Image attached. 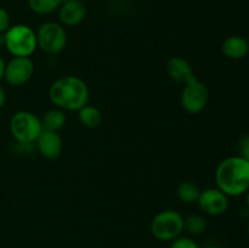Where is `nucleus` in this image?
<instances>
[{
  "mask_svg": "<svg viewBox=\"0 0 249 248\" xmlns=\"http://www.w3.org/2000/svg\"><path fill=\"white\" fill-rule=\"evenodd\" d=\"M49 97L55 107L62 111H79L88 105L90 91L88 84L77 75H62L49 89Z\"/></svg>",
  "mask_w": 249,
  "mask_h": 248,
  "instance_id": "f257e3e1",
  "label": "nucleus"
},
{
  "mask_svg": "<svg viewBox=\"0 0 249 248\" xmlns=\"http://www.w3.org/2000/svg\"><path fill=\"white\" fill-rule=\"evenodd\" d=\"M215 184L229 197L246 195L249 190V160L238 155L226 157L216 167Z\"/></svg>",
  "mask_w": 249,
  "mask_h": 248,
  "instance_id": "f03ea898",
  "label": "nucleus"
},
{
  "mask_svg": "<svg viewBox=\"0 0 249 248\" xmlns=\"http://www.w3.org/2000/svg\"><path fill=\"white\" fill-rule=\"evenodd\" d=\"M5 48L12 57H31L38 49L36 32L28 24H14L5 32Z\"/></svg>",
  "mask_w": 249,
  "mask_h": 248,
  "instance_id": "7ed1b4c3",
  "label": "nucleus"
},
{
  "mask_svg": "<svg viewBox=\"0 0 249 248\" xmlns=\"http://www.w3.org/2000/svg\"><path fill=\"white\" fill-rule=\"evenodd\" d=\"M10 133L15 142L33 145L43 131L41 121L31 111H18L10 119Z\"/></svg>",
  "mask_w": 249,
  "mask_h": 248,
  "instance_id": "20e7f679",
  "label": "nucleus"
},
{
  "mask_svg": "<svg viewBox=\"0 0 249 248\" xmlns=\"http://www.w3.org/2000/svg\"><path fill=\"white\" fill-rule=\"evenodd\" d=\"M184 216L175 209H164L153 216L151 233L158 241H173L181 236L184 231Z\"/></svg>",
  "mask_w": 249,
  "mask_h": 248,
  "instance_id": "39448f33",
  "label": "nucleus"
},
{
  "mask_svg": "<svg viewBox=\"0 0 249 248\" xmlns=\"http://www.w3.org/2000/svg\"><path fill=\"white\" fill-rule=\"evenodd\" d=\"M67 32L60 22H44L36 31L38 48L46 55L55 56L61 53L67 46Z\"/></svg>",
  "mask_w": 249,
  "mask_h": 248,
  "instance_id": "423d86ee",
  "label": "nucleus"
},
{
  "mask_svg": "<svg viewBox=\"0 0 249 248\" xmlns=\"http://www.w3.org/2000/svg\"><path fill=\"white\" fill-rule=\"evenodd\" d=\"M180 100L182 108L187 113H201L209 102V90L203 82L195 78L184 84Z\"/></svg>",
  "mask_w": 249,
  "mask_h": 248,
  "instance_id": "0eeeda50",
  "label": "nucleus"
},
{
  "mask_svg": "<svg viewBox=\"0 0 249 248\" xmlns=\"http://www.w3.org/2000/svg\"><path fill=\"white\" fill-rule=\"evenodd\" d=\"M34 74V63L31 57H12L5 65L4 79L11 87H22Z\"/></svg>",
  "mask_w": 249,
  "mask_h": 248,
  "instance_id": "6e6552de",
  "label": "nucleus"
},
{
  "mask_svg": "<svg viewBox=\"0 0 249 248\" xmlns=\"http://www.w3.org/2000/svg\"><path fill=\"white\" fill-rule=\"evenodd\" d=\"M229 198L230 197L218 187H209L201 191L197 204L203 213L212 216H218L228 212L230 206Z\"/></svg>",
  "mask_w": 249,
  "mask_h": 248,
  "instance_id": "1a4fd4ad",
  "label": "nucleus"
},
{
  "mask_svg": "<svg viewBox=\"0 0 249 248\" xmlns=\"http://www.w3.org/2000/svg\"><path fill=\"white\" fill-rule=\"evenodd\" d=\"M57 14L58 21L63 27H75L87 17V6L82 0H63Z\"/></svg>",
  "mask_w": 249,
  "mask_h": 248,
  "instance_id": "9d476101",
  "label": "nucleus"
},
{
  "mask_svg": "<svg viewBox=\"0 0 249 248\" xmlns=\"http://www.w3.org/2000/svg\"><path fill=\"white\" fill-rule=\"evenodd\" d=\"M34 145L40 156L49 160L56 159L62 153V139H61L60 134L55 133V131L43 130Z\"/></svg>",
  "mask_w": 249,
  "mask_h": 248,
  "instance_id": "9b49d317",
  "label": "nucleus"
},
{
  "mask_svg": "<svg viewBox=\"0 0 249 248\" xmlns=\"http://www.w3.org/2000/svg\"><path fill=\"white\" fill-rule=\"evenodd\" d=\"M167 73L170 79L181 84H186L190 80L196 78L192 66L181 56H173L168 60Z\"/></svg>",
  "mask_w": 249,
  "mask_h": 248,
  "instance_id": "f8f14e48",
  "label": "nucleus"
},
{
  "mask_svg": "<svg viewBox=\"0 0 249 248\" xmlns=\"http://www.w3.org/2000/svg\"><path fill=\"white\" fill-rule=\"evenodd\" d=\"M221 51L230 60H242L249 53V41L241 35H230L221 44Z\"/></svg>",
  "mask_w": 249,
  "mask_h": 248,
  "instance_id": "ddd939ff",
  "label": "nucleus"
},
{
  "mask_svg": "<svg viewBox=\"0 0 249 248\" xmlns=\"http://www.w3.org/2000/svg\"><path fill=\"white\" fill-rule=\"evenodd\" d=\"M40 121L43 130L58 133L65 126L67 117H66L65 111L55 107V108H51L49 111H46L40 118Z\"/></svg>",
  "mask_w": 249,
  "mask_h": 248,
  "instance_id": "4468645a",
  "label": "nucleus"
},
{
  "mask_svg": "<svg viewBox=\"0 0 249 248\" xmlns=\"http://www.w3.org/2000/svg\"><path fill=\"white\" fill-rule=\"evenodd\" d=\"M78 119L85 128L95 129L101 125L102 113L97 107L88 104L78 111Z\"/></svg>",
  "mask_w": 249,
  "mask_h": 248,
  "instance_id": "2eb2a0df",
  "label": "nucleus"
},
{
  "mask_svg": "<svg viewBox=\"0 0 249 248\" xmlns=\"http://www.w3.org/2000/svg\"><path fill=\"white\" fill-rule=\"evenodd\" d=\"M199 195H201V189L195 182L182 181L178 185L177 196L184 203H197Z\"/></svg>",
  "mask_w": 249,
  "mask_h": 248,
  "instance_id": "dca6fc26",
  "label": "nucleus"
},
{
  "mask_svg": "<svg viewBox=\"0 0 249 248\" xmlns=\"http://www.w3.org/2000/svg\"><path fill=\"white\" fill-rule=\"evenodd\" d=\"M63 0H28V6L36 15H50L57 11Z\"/></svg>",
  "mask_w": 249,
  "mask_h": 248,
  "instance_id": "f3484780",
  "label": "nucleus"
},
{
  "mask_svg": "<svg viewBox=\"0 0 249 248\" xmlns=\"http://www.w3.org/2000/svg\"><path fill=\"white\" fill-rule=\"evenodd\" d=\"M207 226H208L207 220L202 215L194 214L184 219V231H186L190 235H202L206 232Z\"/></svg>",
  "mask_w": 249,
  "mask_h": 248,
  "instance_id": "a211bd4d",
  "label": "nucleus"
},
{
  "mask_svg": "<svg viewBox=\"0 0 249 248\" xmlns=\"http://www.w3.org/2000/svg\"><path fill=\"white\" fill-rule=\"evenodd\" d=\"M170 242L172 243L169 248H199L196 241L192 240L189 236H179Z\"/></svg>",
  "mask_w": 249,
  "mask_h": 248,
  "instance_id": "6ab92c4d",
  "label": "nucleus"
},
{
  "mask_svg": "<svg viewBox=\"0 0 249 248\" xmlns=\"http://www.w3.org/2000/svg\"><path fill=\"white\" fill-rule=\"evenodd\" d=\"M237 152L240 157L249 160V134H246L238 140Z\"/></svg>",
  "mask_w": 249,
  "mask_h": 248,
  "instance_id": "aec40b11",
  "label": "nucleus"
},
{
  "mask_svg": "<svg viewBox=\"0 0 249 248\" xmlns=\"http://www.w3.org/2000/svg\"><path fill=\"white\" fill-rule=\"evenodd\" d=\"M11 27V17L7 10L0 7V33H5Z\"/></svg>",
  "mask_w": 249,
  "mask_h": 248,
  "instance_id": "412c9836",
  "label": "nucleus"
},
{
  "mask_svg": "<svg viewBox=\"0 0 249 248\" xmlns=\"http://www.w3.org/2000/svg\"><path fill=\"white\" fill-rule=\"evenodd\" d=\"M5 104H6V92L4 88L0 85V109L5 106Z\"/></svg>",
  "mask_w": 249,
  "mask_h": 248,
  "instance_id": "4be33fe9",
  "label": "nucleus"
},
{
  "mask_svg": "<svg viewBox=\"0 0 249 248\" xmlns=\"http://www.w3.org/2000/svg\"><path fill=\"white\" fill-rule=\"evenodd\" d=\"M5 65H6V62L4 61V58L0 56V80L4 79V71H5Z\"/></svg>",
  "mask_w": 249,
  "mask_h": 248,
  "instance_id": "5701e85b",
  "label": "nucleus"
},
{
  "mask_svg": "<svg viewBox=\"0 0 249 248\" xmlns=\"http://www.w3.org/2000/svg\"><path fill=\"white\" fill-rule=\"evenodd\" d=\"M0 48H5V33H0Z\"/></svg>",
  "mask_w": 249,
  "mask_h": 248,
  "instance_id": "b1692460",
  "label": "nucleus"
},
{
  "mask_svg": "<svg viewBox=\"0 0 249 248\" xmlns=\"http://www.w3.org/2000/svg\"><path fill=\"white\" fill-rule=\"evenodd\" d=\"M246 202H247V207L249 209V190L247 192H246Z\"/></svg>",
  "mask_w": 249,
  "mask_h": 248,
  "instance_id": "393cba45",
  "label": "nucleus"
},
{
  "mask_svg": "<svg viewBox=\"0 0 249 248\" xmlns=\"http://www.w3.org/2000/svg\"><path fill=\"white\" fill-rule=\"evenodd\" d=\"M203 248H220V247H216V246H207V247H203Z\"/></svg>",
  "mask_w": 249,
  "mask_h": 248,
  "instance_id": "a878e982",
  "label": "nucleus"
},
{
  "mask_svg": "<svg viewBox=\"0 0 249 248\" xmlns=\"http://www.w3.org/2000/svg\"><path fill=\"white\" fill-rule=\"evenodd\" d=\"M247 231H248V235H249V223H248V228H247Z\"/></svg>",
  "mask_w": 249,
  "mask_h": 248,
  "instance_id": "bb28decb",
  "label": "nucleus"
},
{
  "mask_svg": "<svg viewBox=\"0 0 249 248\" xmlns=\"http://www.w3.org/2000/svg\"><path fill=\"white\" fill-rule=\"evenodd\" d=\"M248 57H249V53H248Z\"/></svg>",
  "mask_w": 249,
  "mask_h": 248,
  "instance_id": "cd10ccee",
  "label": "nucleus"
}]
</instances>
